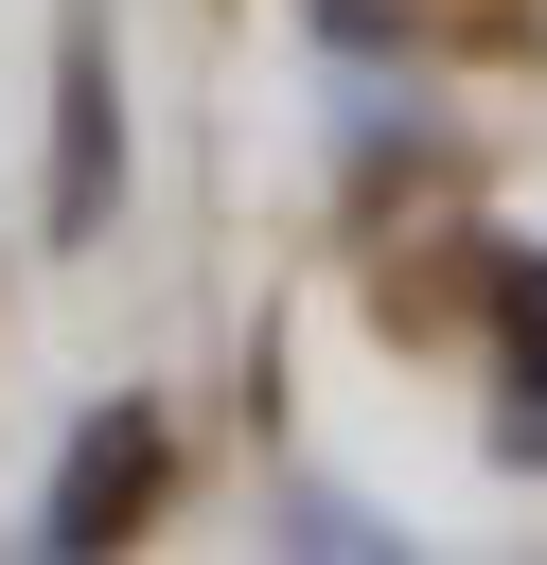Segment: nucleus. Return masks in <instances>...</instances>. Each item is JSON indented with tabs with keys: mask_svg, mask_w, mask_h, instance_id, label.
I'll return each mask as SVG.
<instances>
[{
	"mask_svg": "<svg viewBox=\"0 0 547 565\" xmlns=\"http://www.w3.org/2000/svg\"><path fill=\"white\" fill-rule=\"evenodd\" d=\"M141 494H159V424H141V406H88V424H71V459H53V494H35V547H71V565H88V547H124V512H141Z\"/></svg>",
	"mask_w": 547,
	"mask_h": 565,
	"instance_id": "1",
	"label": "nucleus"
},
{
	"mask_svg": "<svg viewBox=\"0 0 547 565\" xmlns=\"http://www.w3.org/2000/svg\"><path fill=\"white\" fill-rule=\"evenodd\" d=\"M106 194H124V106H106V35L71 18V35H53V230L88 247Z\"/></svg>",
	"mask_w": 547,
	"mask_h": 565,
	"instance_id": "2",
	"label": "nucleus"
},
{
	"mask_svg": "<svg viewBox=\"0 0 547 565\" xmlns=\"http://www.w3.org/2000/svg\"><path fill=\"white\" fill-rule=\"evenodd\" d=\"M494 335H512V406H494V441L547 459V265H494Z\"/></svg>",
	"mask_w": 547,
	"mask_h": 565,
	"instance_id": "3",
	"label": "nucleus"
},
{
	"mask_svg": "<svg viewBox=\"0 0 547 565\" xmlns=\"http://www.w3.org/2000/svg\"><path fill=\"white\" fill-rule=\"evenodd\" d=\"M282 547H388V530H371L353 494H318V477H300V494H282Z\"/></svg>",
	"mask_w": 547,
	"mask_h": 565,
	"instance_id": "4",
	"label": "nucleus"
}]
</instances>
